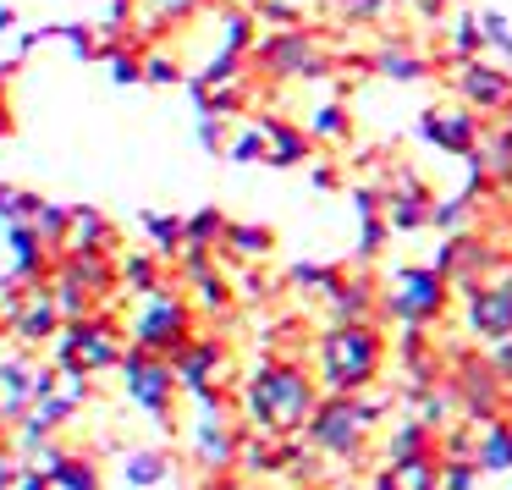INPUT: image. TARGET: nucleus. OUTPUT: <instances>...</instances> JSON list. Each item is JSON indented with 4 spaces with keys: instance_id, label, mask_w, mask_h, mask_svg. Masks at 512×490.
<instances>
[{
    "instance_id": "nucleus-20",
    "label": "nucleus",
    "mask_w": 512,
    "mask_h": 490,
    "mask_svg": "<svg viewBox=\"0 0 512 490\" xmlns=\"http://www.w3.org/2000/svg\"><path fill=\"white\" fill-rule=\"evenodd\" d=\"M276 254V232L265 221H232L226 226V243H221V259H237V265H265Z\"/></svg>"
},
{
    "instance_id": "nucleus-55",
    "label": "nucleus",
    "mask_w": 512,
    "mask_h": 490,
    "mask_svg": "<svg viewBox=\"0 0 512 490\" xmlns=\"http://www.w3.org/2000/svg\"><path fill=\"white\" fill-rule=\"evenodd\" d=\"M232 6H243V12H259V6H265V0H232Z\"/></svg>"
},
{
    "instance_id": "nucleus-11",
    "label": "nucleus",
    "mask_w": 512,
    "mask_h": 490,
    "mask_svg": "<svg viewBox=\"0 0 512 490\" xmlns=\"http://www.w3.org/2000/svg\"><path fill=\"white\" fill-rule=\"evenodd\" d=\"M452 89H457V100L468 105V111H479L485 122H496L501 111L512 105V72L507 67H496V61H457L452 67Z\"/></svg>"
},
{
    "instance_id": "nucleus-8",
    "label": "nucleus",
    "mask_w": 512,
    "mask_h": 490,
    "mask_svg": "<svg viewBox=\"0 0 512 490\" xmlns=\"http://www.w3.org/2000/svg\"><path fill=\"white\" fill-rule=\"evenodd\" d=\"M457 298H463V325H468L474 342H485V347L507 342L512 336V259L496 270V276L463 287Z\"/></svg>"
},
{
    "instance_id": "nucleus-12",
    "label": "nucleus",
    "mask_w": 512,
    "mask_h": 490,
    "mask_svg": "<svg viewBox=\"0 0 512 490\" xmlns=\"http://www.w3.org/2000/svg\"><path fill=\"white\" fill-rule=\"evenodd\" d=\"M419 138L424 144H435L441 155H457V160H468L479 149V138H485V116L479 111H468V105H430V111L419 116Z\"/></svg>"
},
{
    "instance_id": "nucleus-52",
    "label": "nucleus",
    "mask_w": 512,
    "mask_h": 490,
    "mask_svg": "<svg viewBox=\"0 0 512 490\" xmlns=\"http://www.w3.org/2000/svg\"><path fill=\"white\" fill-rule=\"evenodd\" d=\"M243 298H248V303H265V298H270V281L259 276V265H248V276H243Z\"/></svg>"
},
{
    "instance_id": "nucleus-32",
    "label": "nucleus",
    "mask_w": 512,
    "mask_h": 490,
    "mask_svg": "<svg viewBox=\"0 0 512 490\" xmlns=\"http://www.w3.org/2000/svg\"><path fill=\"white\" fill-rule=\"evenodd\" d=\"M226 226H232V215H226L221 204H199V210L188 215V243H199V248H215V254H221V243H226Z\"/></svg>"
},
{
    "instance_id": "nucleus-21",
    "label": "nucleus",
    "mask_w": 512,
    "mask_h": 490,
    "mask_svg": "<svg viewBox=\"0 0 512 490\" xmlns=\"http://www.w3.org/2000/svg\"><path fill=\"white\" fill-rule=\"evenodd\" d=\"M380 452H386V463H397V457H419V452H441V430H435V424H424L419 413H408V419H397L386 430Z\"/></svg>"
},
{
    "instance_id": "nucleus-35",
    "label": "nucleus",
    "mask_w": 512,
    "mask_h": 490,
    "mask_svg": "<svg viewBox=\"0 0 512 490\" xmlns=\"http://www.w3.org/2000/svg\"><path fill=\"white\" fill-rule=\"evenodd\" d=\"M391 237H397V232H391V221H386V215H369V221H358L353 265H375V259H380V248H386Z\"/></svg>"
},
{
    "instance_id": "nucleus-22",
    "label": "nucleus",
    "mask_w": 512,
    "mask_h": 490,
    "mask_svg": "<svg viewBox=\"0 0 512 490\" xmlns=\"http://www.w3.org/2000/svg\"><path fill=\"white\" fill-rule=\"evenodd\" d=\"M468 166H479L490 177V188H512V133L496 122H485V138H479V149L468 155Z\"/></svg>"
},
{
    "instance_id": "nucleus-56",
    "label": "nucleus",
    "mask_w": 512,
    "mask_h": 490,
    "mask_svg": "<svg viewBox=\"0 0 512 490\" xmlns=\"http://www.w3.org/2000/svg\"><path fill=\"white\" fill-rule=\"evenodd\" d=\"M501 127H507V133H512V105H507V111H501Z\"/></svg>"
},
{
    "instance_id": "nucleus-38",
    "label": "nucleus",
    "mask_w": 512,
    "mask_h": 490,
    "mask_svg": "<svg viewBox=\"0 0 512 490\" xmlns=\"http://www.w3.org/2000/svg\"><path fill=\"white\" fill-rule=\"evenodd\" d=\"M468 215H474V193H457V199H435L430 226H435L441 237H452V232H463V226H468Z\"/></svg>"
},
{
    "instance_id": "nucleus-17",
    "label": "nucleus",
    "mask_w": 512,
    "mask_h": 490,
    "mask_svg": "<svg viewBox=\"0 0 512 490\" xmlns=\"http://www.w3.org/2000/svg\"><path fill=\"white\" fill-rule=\"evenodd\" d=\"M34 353L17 347V353L0 358V424H17L28 408H34Z\"/></svg>"
},
{
    "instance_id": "nucleus-57",
    "label": "nucleus",
    "mask_w": 512,
    "mask_h": 490,
    "mask_svg": "<svg viewBox=\"0 0 512 490\" xmlns=\"http://www.w3.org/2000/svg\"><path fill=\"white\" fill-rule=\"evenodd\" d=\"M243 490H270V485H259V479H248V485Z\"/></svg>"
},
{
    "instance_id": "nucleus-54",
    "label": "nucleus",
    "mask_w": 512,
    "mask_h": 490,
    "mask_svg": "<svg viewBox=\"0 0 512 490\" xmlns=\"http://www.w3.org/2000/svg\"><path fill=\"white\" fill-rule=\"evenodd\" d=\"M12 28H17V12L12 6H0V34H12Z\"/></svg>"
},
{
    "instance_id": "nucleus-7",
    "label": "nucleus",
    "mask_w": 512,
    "mask_h": 490,
    "mask_svg": "<svg viewBox=\"0 0 512 490\" xmlns=\"http://www.w3.org/2000/svg\"><path fill=\"white\" fill-rule=\"evenodd\" d=\"M122 391H127L133 408H144L155 424L171 430V413H177V397H182V380H177V364H171V358L127 347L122 353Z\"/></svg>"
},
{
    "instance_id": "nucleus-45",
    "label": "nucleus",
    "mask_w": 512,
    "mask_h": 490,
    "mask_svg": "<svg viewBox=\"0 0 512 490\" xmlns=\"http://www.w3.org/2000/svg\"><path fill=\"white\" fill-rule=\"evenodd\" d=\"M391 6H397V0H336V12H342L347 23H364V28L386 23V17H391Z\"/></svg>"
},
{
    "instance_id": "nucleus-9",
    "label": "nucleus",
    "mask_w": 512,
    "mask_h": 490,
    "mask_svg": "<svg viewBox=\"0 0 512 490\" xmlns=\"http://www.w3.org/2000/svg\"><path fill=\"white\" fill-rule=\"evenodd\" d=\"M452 386H457V402H463V419L468 424H490L507 413V380L490 369V353H452Z\"/></svg>"
},
{
    "instance_id": "nucleus-49",
    "label": "nucleus",
    "mask_w": 512,
    "mask_h": 490,
    "mask_svg": "<svg viewBox=\"0 0 512 490\" xmlns=\"http://www.w3.org/2000/svg\"><path fill=\"white\" fill-rule=\"evenodd\" d=\"M17 479H23V457H17V446L0 441V490H17Z\"/></svg>"
},
{
    "instance_id": "nucleus-36",
    "label": "nucleus",
    "mask_w": 512,
    "mask_h": 490,
    "mask_svg": "<svg viewBox=\"0 0 512 490\" xmlns=\"http://www.w3.org/2000/svg\"><path fill=\"white\" fill-rule=\"evenodd\" d=\"M34 226H39V237L61 254V248L72 243V204H50L45 199V204H39V215H34Z\"/></svg>"
},
{
    "instance_id": "nucleus-43",
    "label": "nucleus",
    "mask_w": 512,
    "mask_h": 490,
    "mask_svg": "<svg viewBox=\"0 0 512 490\" xmlns=\"http://www.w3.org/2000/svg\"><path fill=\"white\" fill-rule=\"evenodd\" d=\"M193 138H199L204 155L221 160V155H226V144H232V133H226V116H210V111H204L199 122H193Z\"/></svg>"
},
{
    "instance_id": "nucleus-5",
    "label": "nucleus",
    "mask_w": 512,
    "mask_h": 490,
    "mask_svg": "<svg viewBox=\"0 0 512 490\" xmlns=\"http://www.w3.org/2000/svg\"><path fill=\"white\" fill-rule=\"evenodd\" d=\"M457 287L435 265H397L380 287V320L397 325H441Z\"/></svg>"
},
{
    "instance_id": "nucleus-41",
    "label": "nucleus",
    "mask_w": 512,
    "mask_h": 490,
    "mask_svg": "<svg viewBox=\"0 0 512 490\" xmlns=\"http://www.w3.org/2000/svg\"><path fill=\"white\" fill-rule=\"evenodd\" d=\"M479 28H485V50H496L501 61H512V17L496 12V6H485V12H479Z\"/></svg>"
},
{
    "instance_id": "nucleus-33",
    "label": "nucleus",
    "mask_w": 512,
    "mask_h": 490,
    "mask_svg": "<svg viewBox=\"0 0 512 490\" xmlns=\"http://www.w3.org/2000/svg\"><path fill=\"white\" fill-rule=\"evenodd\" d=\"M188 287H193V303H199V314H232L237 292H232V281L221 276V265L204 270L199 281H188Z\"/></svg>"
},
{
    "instance_id": "nucleus-19",
    "label": "nucleus",
    "mask_w": 512,
    "mask_h": 490,
    "mask_svg": "<svg viewBox=\"0 0 512 490\" xmlns=\"http://www.w3.org/2000/svg\"><path fill=\"white\" fill-rule=\"evenodd\" d=\"M369 72L375 78H391V83H424L435 72V61L424 50H413L408 39H380L375 56H369Z\"/></svg>"
},
{
    "instance_id": "nucleus-34",
    "label": "nucleus",
    "mask_w": 512,
    "mask_h": 490,
    "mask_svg": "<svg viewBox=\"0 0 512 490\" xmlns=\"http://www.w3.org/2000/svg\"><path fill=\"white\" fill-rule=\"evenodd\" d=\"M342 270H347V265H292V270H287V287L303 292V298H320V303H325V292L342 281Z\"/></svg>"
},
{
    "instance_id": "nucleus-14",
    "label": "nucleus",
    "mask_w": 512,
    "mask_h": 490,
    "mask_svg": "<svg viewBox=\"0 0 512 490\" xmlns=\"http://www.w3.org/2000/svg\"><path fill=\"white\" fill-rule=\"evenodd\" d=\"M177 380H182V391H204V386H226V375H232V347L221 342V336H210V331H199L188 347H182L177 358Z\"/></svg>"
},
{
    "instance_id": "nucleus-24",
    "label": "nucleus",
    "mask_w": 512,
    "mask_h": 490,
    "mask_svg": "<svg viewBox=\"0 0 512 490\" xmlns=\"http://www.w3.org/2000/svg\"><path fill=\"white\" fill-rule=\"evenodd\" d=\"M474 463L485 474H512V413L479 424V441H474Z\"/></svg>"
},
{
    "instance_id": "nucleus-42",
    "label": "nucleus",
    "mask_w": 512,
    "mask_h": 490,
    "mask_svg": "<svg viewBox=\"0 0 512 490\" xmlns=\"http://www.w3.org/2000/svg\"><path fill=\"white\" fill-rule=\"evenodd\" d=\"M144 83H155V89H177V83H188V72H182L177 56L149 50V56H144Z\"/></svg>"
},
{
    "instance_id": "nucleus-39",
    "label": "nucleus",
    "mask_w": 512,
    "mask_h": 490,
    "mask_svg": "<svg viewBox=\"0 0 512 490\" xmlns=\"http://www.w3.org/2000/svg\"><path fill=\"white\" fill-rule=\"evenodd\" d=\"M39 193H28V188H17V182H0V221L6 226H17V221H34L39 215Z\"/></svg>"
},
{
    "instance_id": "nucleus-15",
    "label": "nucleus",
    "mask_w": 512,
    "mask_h": 490,
    "mask_svg": "<svg viewBox=\"0 0 512 490\" xmlns=\"http://www.w3.org/2000/svg\"><path fill=\"white\" fill-rule=\"evenodd\" d=\"M61 325H67V314H61L56 292L50 287H34V298L23 303V314L12 320V342L28 347V353H39V347H50L61 336Z\"/></svg>"
},
{
    "instance_id": "nucleus-50",
    "label": "nucleus",
    "mask_w": 512,
    "mask_h": 490,
    "mask_svg": "<svg viewBox=\"0 0 512 490\" xmlns=\"http://www.w3.org/2000/svg\"><path fill=\"white\" fill-rule=\"evenodd\" d=\"M485 353H490V369L512 386V336H507V342H496V347H485Z\"/></svg>"
},
{
    "instance_id": "nucleus-13",
    "label": "nucleus",
    "mask_w": 512,
    "mask_h": 490,
    "mask_svg": "<svg viewBox=\"0 0 512 490\" xmlns=\"http://www.w3.org/2000/svg\"><path fill=\"white\" fill-rule=\"evenodd\" d=\"M380 199H386V221H391V232H397V237L424 232V226H430L435 193L424 188V177H419V171L397 166V177H391L386 188H380Z\"/></svg>"
},
{
    "instance_id": "nucleus-4",
    "label": "nucleus",
    "mask_w": 512,
    "mask_h": 490,
    "mask_svg": "<svg viewBox=\"0 0 512 490\" xmlns=\"http://www.w3.org/2000/svg\"><path fill=\"white\" fill-rule=\"evenodd\" d=\"M248 67H254V78H265V83L281 89V83H320V78H331L336 56L309 23H298V28H265L259 45H254V56H248Z\"/></svg>"
},
{
    "instance_id": "nucleus-47",
    "label": "nucleus",
    "mask_w": 512,
    "mask_h": 490,
    "mask_svg": "<svg viewBox=\"0 0 512 490\" xmlns=\"http://www.w3.org/2000/svg\"><path fill=\"white\" fill-rule=\"evenodd\" d=\"M61 39L72 45V56H78V61H105V50H100V39H94L89 23H61Z\"/></svg>"
},
{
    "instance_id": "nucleus-30",
    "label": "nucleus",
    "mask_w": 512,
    "mask_h": 490,
    "mask_svg": "<svg viewBox=\"0 0 512 490\" xmlns=\"http://www.w3.org/2000/svg\"><path fill=\"white\" fill-rule=\"evenodd\" d=\"M50 292H56V303H61V314H67V320H83V314L100 309V298H94V292L83 287L72 270H61V265H56V276H50Z\"/></svg>"
},
{
    "instance_id": "nucleus-26",
    "label": "nucleus",
    "mask_w": 512,
    "mask_h": 490,
    "mask_svg": "<svg viewBox=\"0 0 512 490\" xmlns=\"http://www.w3.org/2000/svg\"><path fill=\"white\" fill-rule=\"evenodd\" d=\"M485 56V28H479V12H452V34H446V50L441 61L446 67H457V61H479Z\"/></svg>"
},
{
    "instance_id": "nucleus-27",
    "label": "nucleus",
    "mask_w": 512,
    "mask_h": 490,
    "mask_svg": "<svg viewBox=\"0 0 512 490\" xmlns=\"http://www.w3.org/2000/svg\"><path fill=\"white\" fill-rule=\"evenodd\" d=\"M116 265H122V287H133L138 298H149V292L171 287V281H166L171 259H160L155 248H149V254H122V259H116Z\"/></svg>"
},
{
    "instance_id": "nucleus-10",
    "label": "nucleus",
    "mask_w": 512,
    "mask_h": 490,
    "mask_svg": "<svg viewBox=\"0 0 512 490\" xmlns=\"http://www.w3.org/2000/svg\"><path fill=\"white\" fill-rule=\"evenodd\" d=\"M243 430L248 424L237 419V408H199L188 430V452L204 474H232L237 468V452H243Z\"/></svg>"
},
{
    "instance_id": "nucleus-51",
    "label": "nucleus",
    "mask_w": 512,
    "mask_h": 490,
    "mask_svg": "<svg viewBox=\"0 0 512 490\" xmlns=\"http://www.w3.org/2000/svg\"><path fill=\"white\" fill-rule=\"evenodd\" d=\"M17 490H56V479H50L39 463H23V479H17Z\"/></svg>"
},
{
    "instance_id": "nucleus-3",
    "label": "nucleus",
    "mask_w": 512,
    "mask_h": 490,
    "mask_svg": "<svg viewBox=\"0 0 512 490\" xmlns=\"http://www.w3.org/2000/svg\"><path fill=\"white\" fill-rule=\"evenodd\" d=\"M380 413H386V397H380L375 386L358 391V397H331V391H325L320 408H314V419H309V430H303V441H309V452H320V457L358 463V457L369 452V435H375Z\"/></svg>"
},
{
    "instance_id": "nucleus-28",
    "label": "nucleus",
    "mask_w": 512,
    "mask_h": 490,
    "mask_svg": "<svg viewBox=\"0 0 512 490\" xmlns=\"http://www.w3.org/2000/svg\"><path fill=\"white\" fill-rule=\"evenodd\" d=\"M171 479V452H160V446H144V452H127L122 457V485L133 490H155Z\"/></svg>"
},
{
    "instance_id": "nucleus-53",
    "label": "nucleus",
    "mask_w": 512,
    "mask_h": 490,
    "mask_svg": "<svg viewBox=\"0 0 512 490\" xmlns=\"http://www.w3.org/2000/svg\"><path fill=\"white\" fill-rule=\"evenodd\" d=\"M314 188H342V177L331 166H314Z\"/></svg>"
},
{
    "instance_id": "nucleus-37",
    "label": "nucleus",
    "mask_w": 512,
    "mask_h": 490,
    "mask_svg": "<svg viewBox=\"0 0 512 490\" xmlns=\"http://www.w3.org/2000/svg\"><path fill=\"white\" fill-rule=\"evenodd\" d=\"M265 155H270V138L259 122H248L243 133H232V144H226V160H232V166H259Z\"/></svg>"
},
{
    "instance_id": "nucleus-40",
    "label": "nucleus",
    "mask_w": 512,
    "mask_h": 490,
    "mask_svg": "<svg viewBox=\"0 0 512 490\" xmlns=\"http://www.w3.org/2000/svg\"><path fill=\"white\" fill-rule=\"evenodd\" d=\"M105 72H111V83L133 89V83H144V56H138L133 45H111L105 50Z\"/></svg>"
},
{
    "instance_id": "nucleus-58",
    "label": "nucleus",
    "mask_w": 512,
    "mask_h": 490,
    "mask_svg": "<svg viewBox=\"0 0 512 490\" xmlns=\"http://www.w3.org/2000/svg\"><path fill=\"white\" fill-rule=\"evenodd\" d=\"M507 413H512V391H507Z\"/></svg>"
},
{
    "instance_id": "nucleus-18",
    "label": "nucleus",
    "mask_w": 512,
    "mask_h": 490,
    "mask_svg": "<svg viewBox=\"0 0 512 490\" xmlns=\"http://www.w3.org/2000/svg\"><path fill=\"white\" fill-rule=\"evenodd\" d=\"M254 122L265 127V138H270V155H265L270 171H292V166H303V160L314 155V138H309V127H303V122H292V116H276V111L254 116Z\"/></svg>"
},
{
    "instance_id": "nucleus-31",
    "label": "nucleus",
    "mask_w": 512,
    "mask_h": 490,
    "mask_svg": "<svg viewBox=\"0 0 512 490\" xmlns=\"http://www.w3.org/2000/svg\"><path fill=\"white\" fill-rule=\"evenodd\" d=\"M309 138L314 144H347V138H353V116H347V105H320V111H309Z\"/></svg>"
},
{
    "instance_id": "nucleus-46",
    "label": "nucleus",
    "mask_w": 512,
    "mask_h": 490,
    "mask_svg": "<svg viewBox=\"0 0 512 490\" xmlns=\"http://www.w3.org/2000/svg\"><path fill=\"white\" fill-rule=\"evenodd\" d=\"M23 67V56H12V61H0V144L17 133V111H12V72Z\"/></svg>"
},
{
    "instance_id": "nucleus-25",
    "label": "nucleus",
    "mask_w": 512,
    "mask_h": 490,
    "mask_svg": "<svg viewBox=\"0 0 512 490\" xmlns=\"http://www.w3.org/2000/svg\"><path fill=\"white\" fill-rule=\"evenodd\" d=\"M138 226H144L149 248H155L160 259H177L182 248H188V215H177V210H144Z\"/></svg>"
},
{
    "instance_id": "nucleus-16",
    "label": "nucleus",
    "mask_w": 512,
    "mask_h": 490,
    "mask_svg": "<svg viewBox=\"0 0 512 490\" xmlns=\"http://www.w3.org/2000/svg\"><path fill=\"white\" fill-rule=\"evenodd\" d=\"M325 314L331 320H380V287L369 270H342L331 292H325Z\"/></svg>"
},
{
    "instance_id": "nucleus-44",
    "label": "nucleus",
    "mask_w": 512,
    "mask_h": 490,
    "mask_svg": "<svg viewBox=\"0 0 512 490\" xmlns=\"http://www.w3.org/2000/svg\"><path fill=\"white\" fill-rule=\"evenodd\" d=\"M479 479H485V468L474 457H446L441 463V490H474Z\"/></svg>"
},
{
    "instance_id": "nucleus-23",
    "label": "nucleus",
    "mask_w": 512,
    "mask_h": 490,
    "mask_svg": "<svg viewBox=\"0 0 512 490\" xmlns=\"http://www.w3.org/2000/svg\"><path fill=\"white\" fill-rule=\"evenodd\" d=\"M67 248H105V254H116V248H122V232H116V221L105 210L72 204V243Z\"/></svg>"
},
{
    "instance_id": "nucleus-6",
    "label": "nucleus",
    "mask_w": 512,
    "mask_h": 490,
    "mask_svg": "<svg viewBox=\"0 0 512 490\" xmlns=\"http://www.w3.org/2000/svg\"><path fill=\"white\" fill-rule=\"evenodd\" d=\"M127 336H133V347H144V353H160V358H177L182 347L199 336V303L188 298V292H149L144 309L133 314V325H127Z\"/></svg>"
},
{
    "instance_id": "nucleus-29",
    "label": "nucleus",
    "mask_w": 512,
    "mask_h": 490,
    "mask_svg": "<svg viewBox=\"0 0 512 490\" xmlns=\"http://www.w3.org/2000/svg\"><path fill=\"white\" fill-rule=\"evenodd\" d=\"M50 479H56V490H105L100 463H94V457H83V452H67L56 468H50Z\"/></svg>"
},
{
    "instance_id": "nucleus-2",
    "label": "nucleus",
    "mask_w": 512,
    "mask_h": 490,
    "mask_svg": "<svg viewBox=\"0 0 512 490\" xmlns=\"http://www.w3.org/2000/svg\"><path fill=\"white\" fill-rule=\"evenodd\" d=\"M386 358H391V342L380 320H331L314 342V375L331 397H358L380 380Z\"/></svg>"
},
{
    "instance_id": "nucleus-1",
    "label": "nucleus",
    "mask_w": 512,
    "mask_h": 490,
    "mask_svg": "<svg viewBox=\"0 0 512 490\" xmlns=\"http://www.w3.org/2000/svg\"><path fill=\"white\" fill-rule=\"evenodd\" d=\"M325 386L320 375H309L303 358H265L254 375L243 380L237 391V408H243L248 430H265V435H303L320 408Z\"/></svg>"
},
{
    "instance_id": "nucleus-48",
    "label": "nucleus",
    "mask_w": 512,
    "mask_h": 490,
    "mask_svg": "<svg viewBox=\"0 0 512 490\" xmlns=\"http://www.w3.org/2000/svg\"><path fill=\"white\" fill-rule=\"evenodd\" d=\"M254 17H259V28H298L303 23V6H298V0H265Z\"/></svg>"
}]
</instances>
